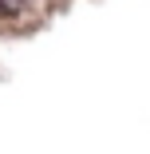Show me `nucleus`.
Returning a JSON list of instances; mask_svg holds the SVG:
<instances>
[{
	"label": "nucleus",
	"mask_w": 150,
	"mask_h": 154,
	"mask_svg": "<svg viewBox=\"0 0 150 154\" xmlns=\"http://www.w3.org/2000/svg\"><path fill=\"white\" fill-rule=\"evenodd\" d=\"M24 4L28 0H0V16H16V12H24Z\"/></svg>",
	"instance_id": "f257e3e1"
}]
</instances>
